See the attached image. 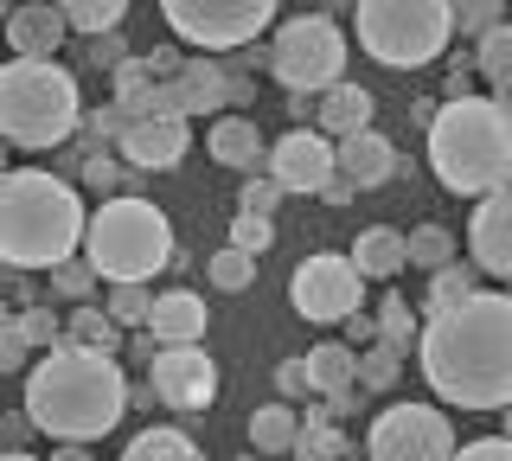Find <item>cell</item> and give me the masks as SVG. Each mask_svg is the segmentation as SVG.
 I'll use <instances>...</instances> for the list:
<instances>
[{
    "label": "cell",
    "instance_id": "obj_15",
    "mask_svg": "<svg viewBox=\"0 0 512 461\" xmlns=\"http://www.w3.org/2000/svg\"><path fill=\"white\" fill-rule=\"evenodd\" d=\"M468 250H474V269H480V276H506L512 282V186L474 205Z\"/></svg>",
    "mask_w": 512,
    "mask_h": 461
},
{
    "label": "cell",
    "instance_id": "obj_19",
    "mask_svg": "<svg viewBox=\"0 0 512 461\" xmlns=\"http://www.w3.org/2000/svg\"><path fill=\"white\" fill-rule=\"evenodd\" d=\"M205 295H192V289H167L154 301V321H148V333L160 346H199L205 340Z\"/></svg>",
    "mask_w": 512,
    "mask_h": 461
},
{
    "label": "cell",
    "instance_id": "obj_29",
    "mask_svg": "<svg viewBox=\"0 0 512 461\" xmlns=\"http://www.w3.org/2000/svg\"><path fill=\"white\" fill-rule=\"evenodd\" d=\"M423 327H429V321H416V308H410L404 295H384V301H378V340H384V346L410 353V340H423Z\"/></svg>",
    "mask_w": 512,
    "mask_h": 461
},
{
    "label": "cell",
    "instance_id": "obj_26",
    "mask_svg": "<svg viewBox=\"0 0 512 461\" xmlns=\"http://www.w3.org/2000/svg\"><path fill=\"white\" fill-rule=\"evenodd\" d=\"M122 461H205V455H199V442H192L186 429L160 423V429H141V436L122 449Z\"/></svg>",
    "mask_w": 512,
    "mask_h": 461
},
{
    "label": "cell",
    "instance_id": "obj_41",
    "mask_svg": "<svg viewBox=\"0 0 512 461\" xmlns=\"http://www.w3.org/2000/svg\"><path fill=\"white\" fill-rule=\"evenodd\" d=\"M20 327H26V340H32V346H45V353H58V346H64V321H58L52 308H26V314H20Z\"/></svg>",
    "mask_w": 512,
    "mask_h": 461
},
{
    "label": "cell",
    "instance_id": "obj_37",
    "mask_svg": "<svg viewBox=\"0 0 512 461\" xmlns=\"http://www.w3.org/2000/svg\"><path fill=\"white\" fill-rule=\"evenodd\" d=\"M96 282H103V276H96L84 257H71L64 269H52V295L58 301H77V308H90V289H96Z\"/></svg>",
    "mask_w": 512,
    "mask_h": 461
},
{
    "label": "cell",
    "instance_id": "obj_17",
    "mask_svg": "<svg viewBox=\"0 0 512 461\" xmlns=\"http://www.w3.org/2000/svg\"><path fill=\"white\" fill-rule=\"evenodd\" d=\"M71 39V20H64V7L52 0H39V7H13L7 13V45L13 58H32V65H52V52Z\"/></svg>",
    "mask_w": 512,
    "mask_h": 461
},
{
    "label": "cell",
    "instance_id": "obj_23",
    "mask_svg": "<svg viewBox=\"0 0 512 461\" xmlns=\"http://www.w3.org/2000/svg\"><path fill=\"white\" fill-rule=\"evenodd\" d=\"M295 442H301L295 404H263V410H250V455H295Z\"/></svg>",
    "mask_w": 512,
    "mask_h": 461
},
{
    "label": "cell",
    "instance_id": "obj_43",
    "mask_svg": "<svg viewBox=\"0 0 512 461\" xmlns=\"http://www.w3.org/2000/svg\"><path fill=\"white\" fill-rule=\"evenodd\" d=\"M32 353V340H26V327H20V314H13L7 327H0V372H20Z\"/></svg>",
    "mask_w": 512,
    "mask_h": 461
},
{
    "label": "cell",
    "instance_id": "obj_25",
    "mask_svg": "<svg viewBox=\"0 0 512 461\" xmlns=\"http://www.w3.org/2000/svg\"><path fill=\"white\" fill-rule=\"evenodd\" d=\"M64 340L71 346H84V353H122V327H116V314L109 308H71V321H64Z\"/></svg>",
    "mask_w": 512,
    "mask_h": 461
},
{
    "label": "cell",
    "instance_id": "obj_38",
    "mask_svg": "<svg viewBox=\"0 0 512 461\" xmlns=\"http://www.w3.org/2000/svg\"><path fill=\"white\" fill-rule=\"evenodd\" d=\"M276 244V218H231V250H244V257H263V250Z\"/></svg>",
    "mask_w": 512,
    "mask_h": 461
},
{
    "label": "cell",
    "instance_id": "obj_30",
    "mask_svg": "<svg viewBox=\"0 0 512 461\" xmlns=\"http://www.w3.org/2000/svg\"><path fill=\"white\" fill-rule=\"evenodd\" d=\"M410 263L429 269V276H442L448 263H461L455 257V231H448V225H416L410 231Z\"/></svg>",
    "mask_w": 512,
    "mask_h": 461
},
{
    "label": "cell",
    "instance_id": "obj_42",
    "mask_svg": "<svg viewBox=\"0 0 512 461\" xmlns=\"http://www.w3.org/2000/svg\"><path fill=\"white\" fill-rule=\"evenodd\" d=\"M84 186L90 193H103V199H122L116 186H122V167L109 161V154H84Z\"/></svg>",
    "mask_w": 512,
    "mask_h": 461
},
{
    "label": "cell",
    "instance_id": "obj_24",
    "mask_svg": "<svg viewBox=\"0 0 512 461\" xmlns=\"http://www.w3.org/2000/svg\"><path fill=\"white\" fill-rule=\"evenodd\" d=\"M308 372H314V397H340L359 385V353L340 340H320V346H308Z\"/></svg>",
    "mask_w": 512,
    "mask_h": 461
},
{
    "label": "cell",
    "instance_id": "obj_7",
    "mask_svg": "<svg viewBox=\"0 0 512 461\" xmlns=\"http://www.w3.org/2000/svg\"><path fill=\"white\" fill-rule=\"evenodd\" d=\"M359 26V45L391 71H416V65H436L455 39V7L442 0H365L352 13Z\"/></svg>",
    "mask_w": 512,
    "mask_h": 461
},
{
    "label": "cell",
    "instance_id": "obj_45",
    "mask_svg": "<svg viewBox=\"0 0 512 461\" xmlns=\"http://www.w3.org/2000/svg\"><path fill=\"white\" fill-rule=\"evenodd\" d=\"M474 77H480V58H474V52H461V58H448V103H461V97H474Z\"/></svg>",
    "mask_w": 512,
    "mask_h": 461
},
{
    "label": "cell",
    "instance_id": "obj_13",
    "mask_svg": "<svg viewBox=\"0 0 512 461\" xmlns=\"http://www.w3.org/2000/svg\"><path fill=\"white\" fill-rule=\"evenodd\" d=\"M148 385L167 410H212L218 397V365L205 346H160L148 359Z\"/></svg>",
    "mask_w": 512,
    "mask_h": 461
},
{
    "label": "cell",
    "instance_id": "obj_28",
    "mask_svg": "<svg viewBox=\"0 0 512 461\" xmlns=\"http://www.w3.org/2000/svg\"><path fill=\"white\" fill-rule=\"evenodd\" d=\"M64 20H71V33H84V39H109V33H122L128 7L122 0H64Z\"/></svg>",
    "mask_w": 512,
    "mask_h": 461
},
{
    "label": "cell",
    "instance_id": "obj_40",
    "mask_svg": "<svg viewBox=\"0 0 512 461\" xmlns=\"http://www.w3.org/2000/svg\"><path fill=\"white\" fill-rule=\"evenodd\" d=\"M276 391L288 397V404H308V397H314V372H308V353H301V359H282V365H276Z\"/></svg>",
    "mask_w": 512,
    "mask_h": 461
},
{
    "label": "cell",
    "instance_id": "obj_36",
    "mask_svg": "<svg viewBox=\"0 0 512 461\" xmlns=\"http://www.w3.org/2000/svg\"><path fill=\"white\" fill-rule=\"evenodd\" d=\"M506 20H512V13H506V7H493V0H468V7H455V33H461V39H474V45L487 39V33H500Z\"/></svg>",
    "mask_w": 512,
    "mask_h": 461
},
{
    "label": "cell",
    "instance_id": "obj_3",
    "mask_svg": "<svg viewBox=\"0 0 512 461\" xmlns=\"http://www.w3.org/2000/svg\"><path fill=\"white\" fill-rule=\"evenodd\" d=\"M90 237V212L71 180L45 167H7L0 173V257L13 276L26 269H64Z\"/></svg>",
    "mask_w": 512,
    "mask_h": 461
},
{
    "label": "cell",
    "instance_id": "obj_48",
    "mask_svg": "<svg viewBox=\"0 0 512 461\" xmlns=\"http://www.w3.org/2000/svg\"><path fill=\"white\" fill-rule=\"evenodd\" d=\"M231 71H237V77H250V71H269V45H244Z\"/></svg>",
    "mask_w": 512,
    "mask_h": 461
},
{
    "label": "cell",
    "instance_id": "obj_52",
    "mask_svg": "<svg viewBox=\"0 0 512 461\" xmlns=\"http://www.w3.org/2000/svg\"><path fill=\"white\" fill-rule=\"evenodd\" d=\"M0 461H39V455H26V449H7V455H0Z\"/></svg>",
    "mask_w": 512,
    "mask_h": 461
},
{
    "label": "cell",
    "instance_id": "obj_2",
    "mask_svg": "<svg viewBox=\"0 0 512 461\" xmlns=\"http://www.w3.org/2000/svg\"><path fill=\"white\" fill-rule=\"evenodd\" d=\"M135 404V385L122 378V365L109 353H84V346L64 340L58 353H45L26 372V417L58 442H96L122 423V410Z\"/></svg>",
    "mask_w": 512,
    "mask_h": 461
},
{
    "label": "cell",
    "instance_id": "obj_22",
    "mask_svg": "<svg viewBox=\"0 0 512 461\" xmlns=\"http://www.w3.org/2000/svg\"><path fill=\"white\" fill-rule=\"evenodd\" d=\"M404 263H410V231L372 225V231H359V237H352V269H359L365 282H391Z\"/></svg>",
    "mask_w": 512,
    "mask_h": 461
},
{
    "label": "cell",
    "instance_id": "obj_9",
    "mask_svg": "<svg viewBox=\"0 0 512 461\" xmlns=\"http://www.w3.org/2000/svg\"><path fill=\"white\" fill-rule=\"evenodd\" d=\"M160 20L173 26L180 45H199V58L212 52H244L276 26V7L269 0H167Z\"/></svg>",
    "mask_w": 512,
    "mask_h": 461
},
{
    "label": "cell",
    "instance_id": "obj_27",
    "mask_svg": "<svg viewBox=\"0 0 512 461\" xmlns=\"http://www.w3.org/2000/svg\"><path fill=\"white\" fill-rule=\"evenodd\" d=\"M474 282H480V269H474V263H448L442 276H429L423 314H429V321H436V314H448V308H461V301H474V295H480Z\"/></svg>",
    "mask_w": 512,
    "mask_h": 461
},
{
    "label": "cell",
    "instance_id": "obj_33",
    "mask_svg": "<svg viewBox=\"0 0 512 461\" xmlns=\"http://www.w3.org/2000/svg\"><path fill=\"white\" fill-rule=\"evenodd\" d=\"M397 372H404V353H397V346H365L359 353V391H391L397 385Z\"/></svg>",
    "mask_w": 512,
    "mask_h": 461
},
{
    "label": "cell",
    "instance_id": "obj_6",
    "mask_svg": "<svg viewBox=\"0 0 512 461\" xmlns=\"http://www.w3.org/2000/svg\"><path fill=\"white\" fill-rule=\"evenodd\" d=\"M84 263L96 276L109 282V289H122V282H141L148 289V276L173 263V225L167 212H160L154 199H103L90 212V237H84Z\"/></svg>",
    "mask_w": 512,
    "mask_h": 461
},
{
    "label": "cell",
    "instance_id": "obj_44",
    "mask_svg": "<svg viewBox=\"0 0 512 461\" xmlns=\"http://www.w3.org/2000/svg\"><path fill=\"white\" fill-rule=\"evenodd\" d=\"M84 65H96V71H122V65H128L122 33H109V39H84Z\"/></svg>",
    "mask_w": 512,
    "mask_h": 461
},
{
    "label": "cell",
    "instance_id": "obj_50",
    "mask_svg": "<svg viewBox=\"0 0 512 461\" xmlns=\"http://www.w3.org/2000/svg\"><path fill=\"white\" fill-rule=\"evenodd\" d=\"M52 461H90V455H84V449H77V442H64V449H58Z\"/></svg>",
    "mask_w": 512,
    "mask_h": 461
},
{
    "label": "cell",
    "instance_id": "obj_53",
    "mask_svg": "<svg viewBox=\"0 0 512 461\" xmlns=\"http://www.w3.org/2000/svg\"><path fill=\"white\" fill-rule=\"evenodd\" d=\"M506 436H512V410H506Z\"/></svg>",
    "mask_w": 512,
    "mask_h": 461
},
{
    "label": "cell",
    "instance_id": "obj_18",
    "mask_svg": "<svg viewBox=\"0 0 512 461\" xmlns=\"http://www.w3.org/2000/svg\"><path fill=\"white\" fill-rule=\"evenodd\" d=\"M397 173H404V161H397L391 135L365 129V135H352V141H340V180H352V186H359V193H372V186H384V180H397Z\"/></svg>",
    "mask_w": 512,
    "mask_h": 461
},
{
    "label": "cell",
    "instance_id": "obj_51",
    "mask_svg": "<svg viewBox=\"0 0 512 461\" xmlns=\"http://www.w3.org/2000/svg\"><path fill=\"white\" fill-rule=\"evenodd\" d=\"M493 103H500L506 116H512V84H500V90H493Z\"/></svg>",
    "mask_w": 512,
    "mask_h": 461
},
{
    "label": "cell",
    "instance_id": "obj_4",
    "mask_svg": "<svg viewBox=\"0 0 512 461\" xmlns=\"http://www.w3.org/2000/svg\"><path fill=\"white\" fill-rule=\"evenodd\" d=\"M429 167L461 199L506 193L512 186V116L493 97L442 103L436 129H429Z\"/></svg>",
    "mask_w": 512,
    "mask_h": 461
},
{
    "label": "cell",
    "instance_id": "obj_20",
    "mask_svg": "<svg viewBox=\"0 0 512 461\" xmlns=\"http://www.w3.org/2000/svg\"><path fill=\"white\" fill-rule=\"evenodd\" d=\"M372 103L378 97L365 84H340V90H327V97L314 103V129L327 141H352V135L372 129Z\"/></svg>",
    "mask_w": 512,
    "mask_h": 461
},
{
    "label": "cell",
    "instance_id": "obj_35",
    "mask_svg": "<svg viewBox=\"0 0 512 461\" xmlns=\"http://www.w3.org/2000/svg\"><path fill=\"white\" fill-rule=\"evenodd\" d=\"M205 276H212V289L237 295V289H250V282H256V257H244V250H218V257L205 263Z\"/></svg>",
    "mask_w": 512,
    "mask_h": 461
},
{
    "label": "cell",
    "instance_id": "obj_8",
    "mask_svg": "<svg viewBox=\"0 0 512 461\" xmlns=\"http://www.w3.org/2000/svg\"><path fill=\"white\" fill-rule=\"evenodd\" d=\"M269 71L288 97H327L346 84V33L327 13H295L269 39Z\"/></svg>",
    "mask_w": 512,
    "mask_h": 461
},
{
    "label": "cell",
    "instance_id": "obj_14",
    "mask_svg": "<svg viewBox=\"0 0 512 461\" xmlns=\"http://www.w3.org/2000/svg\"><path fill=\"white\" fill-rule=\"evenodd\" d=\"M231 65H218V58H186V71L167 84V116H180V122H192V116H224L231 109Z\"/></svg>",
    "mask_w": 512,
    "mask_h": 461
},
{
    "label": "cell",
    "instance_id": "obj_49",
    "mask_svg": "<svg viewBox=\"0 0 512 461\" xmlns=\"http://www.w3.org/2000/svg\"><path fill=\"white\" fill-rule=\"evenodd\" d=\"M320 199H327V205H352V199H359V186H352V180H333Z\"/></svg>",
    "mask_w": 512,
    "mask_h": 461
},
{
    "label": "cell",
    "instance_id": "obj_12",
    "mask_svg": "<svg viewBox=\"0 0 512 461\" xmlns=\"http://www.w3.org/2000/svg\"><path fill=\"white\" fill-rule=\"evenodd\" d=\"M269 180H276L282 193L320 199L340 180V141H327L320 129H288L282 141H269Z\"/></svg>",
    "mask_w": 512,
    "mask_h": 461
},
{
    "label": "cell",
    "instance_id": "obj_31",
    "mask_svg": "<svg viewBox=\"0 0 512 461\" xmlns=\"http://www.w3.org/2000/svg\"><path fill=\"white\" fill-rule=\"evenodd\" d=\"M346 455H352V442L340 436V423H327V417H308V423H301L295 461H346Z\"/></svg>",
    "mask_w": 512,
    "mask_h": 461
},
{
    "label": "cell",
    "instance_id": "obj_16",
    "mask_svg": "<svg viewBox=\"0 0 512 461\" xmlns=\"http://www.w3.org/2000/svg\"><path fill=\"white\" fill-rule=\"evenodd\" d=\"M186 148H192V129L180 116H160V122H135V129H128L122 161L135 173H173L186 161Z\"/></svg>",
    "mask_w": 512,
    "mask_h": 461
},
{
    "label": "cell",
    "instance_id": "obj_5",
    "mask_svg": "<svg viewBox=\"0 0 512 461\" xmlns=\"http://www.w3.org/2000/svg\"><path fill=\"white\" fill-rule=\"evenodd\" d=\"M84 129V90L58 65H32V58H7L0 65V135L13 148H58Z\"/></svg>",
    "mask_w": 512,
    "mask_h": 461
},
{
    "label": "cell",
    "instance_id": "obj_32",
    "mask_svg": "<svg viewBox=\"0 0 512 461\" xmlns=\"http://www.w3.org/2000/svg\"><path fill=\"white\" fill-rule=\"evenodd\" d=\"M154 301H160V295H148L141 282H122V289H109V295H103V308L116 314V327H141V333H148Z\"/></svg>",
    "mask_w": 512,
    "mask_h": 461
},
{
    "label": "cell",
    "instance_id": "obj_47",
    "mask_svg": "<svg viewBox=\"0 0 512 461\" xmlns=\"http://www.w3.org/2000/svg\"><path fill=\"white\" fill-rule=\"evenodd\" d=\"M346 346H352V353L378 346V314H352V321H346Z\"/></svg>",
    "mask_w": 512,
    "mask_h": 461
},
{
    "label": "cell",
    "instance_id": "obj_11",
    "mask_svg": "<svg viewBox=\"0 0 512 461\" xmlns=\"http://www.w3.org/2000/svg\"><path fill=\"white\" fill-rule=\"evenodd\" d=\"M288 301H295L301 321H320V327L352 321L365 301V276L352 269V257H308L288 276Z\"/></svg>",
    "mask_w": 512,
    "mask_h": 461
},
{
    "label": "cell",
    "instance_id": "obj_34",
    "mask_svg": "<svg viewBox=\"0 0 512 461\" xmlns=\"http://www.w3.org/2000/svg\"><path fill=\"white\" fill-rule=\"evenodd\" d=\"M474 58H480V77H487L493 90L512 84V20L500 26V33H487V39H480V45H474Z\"/></svg>",
    "mask_w": 512,
    "mask_h": 461
},
{
    "label": "cell",
    "instance_id": "obj_10",
    "mask_svg": "<svg viewBox=\"0 0 512 461\" xmlns=\"http://www.w3.org/2000/svg\"><path fill=\"white\" fill-rule=\"evenodd\" d=\"M372 461H455V429L436 404H391L365 436Z\"/></svg>",
    "mask_w": 512,
    "mask_h": 461
},
{
    "label": "cell",
    "instance_id": "obj_21",
    "mask_svg": "<svg viewBox=\"0 0 512 461\" xmlns=\"http://www.w3.org/2000/svg\"><path fill=\"white\" fill-rule=\"evenodd\" d=\"M205 148H212L218 167H237V173H250V180H256V161H269V141L256 135L250 116H218L212 129H205Z\"/></svg>",
    "mask_w": 512,
    "mask_h": 461
},
{
    "label": "cell",
    "instance_id": "obj_1",
    "mask_svg": "<svg viewBox=\"0 0 512 461\" xmlns=\"http://www.w3.org/2000/svg\"><path fill=\"white\" fill-rule=\"evenodd\" d=\"M423 378L442 404L512 410V295H487L436 314L416 340Z\"/></svg>",
    "mask_w": 512,
    "mask_h": 461
},
{
    "label": "cell",
    "instance_id": "obj_39",
    "mask_svg": "<svg viewBox=\"0 0 512 461\" xmlns=\"http://www.w3.org/2000/svg\"><path fill=\"white\" fill-rule=\"evenodd\" d=\"M276 205H282V186L269 180V173L244 180V193H237V212H244V218H276Z\"/></svg>",
    "mask_w": 512,
    "mask_h": 461
},
{
    "label": "cell",
    "instance_id": "obj_46",
    "mask_svg": "<svg viewBox=\"0 0 512 461\" xmlns=\"http://www.w3.org/2000/svg\"><path fill=\"white\" fill-rule=\"evenodd\" d=\"M455 461H512V436H480V442H461Z\"/></svg>",
    "mask_w": 512,
    "mask_h": 461
}]
</instances>
